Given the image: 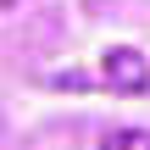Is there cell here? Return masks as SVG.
<instances>
[{
    "instance_id": "6da1fadb",
    "label": "cell",
    "mask_w": 150,
    "mask_h": 150,
    "mask_svg": "<svg viewBox=\"0 0 150 150\" xmlns=\"http://www.w3.org/2000/svg\"><path fill=\"white\" fill-rule=\"evenodd\" d=\"M100 72H106V83L122 89V95H145L150 89V67H145V56H139L134 45H111L106 61H100Z\"/></svg>"
},
{
    "instance_id": "7a4b0ae2",
    "label": "cell",
    "mask_w": 150,
    "mask_h": 150,
    "mask_svg": "<svg viewBox=\"0 0 150 150\" xmlns=\"http://www.w3.org/2000/svg\"><path fill=\"white\" fill-rule=\"evenodd\" d=\"M100 150H150V128H111L100 134Z\"/></svg>"
},
{
    "instance_id": "3957f363",
    "label": "cell",
    "mask_w": 150,
    "mask_h": 150,
    "mask_svg": "<svg viewBox=\"0 0 150 150\" xmlns=\"http://www.w3.org/2000/svg\"><path fill=\"white\" fill-rule=\"evenodd\" d=\"M6 6H17V0H0V11H6Z\"/></svg>"
}]
</instances>
